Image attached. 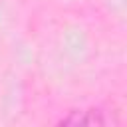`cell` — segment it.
Returning <instances> with one entry per match:
<instances>
[{"mask_svg": "<svg viewBox=\"0 0 127 127\" xmlns=\"http://www.w3.org/2000/svg\"><path fill=\"white\" fill-rule=\"evenodd\" d=\"M111 119H107V117H103L101 115V111H93L91 109V115H85V111H81V113H71L69 117H65V119H62V123H89V125H93V123H109Z\"/></svg>", "mask_w": 127, "mask_h": 127, "instance_id": "6da1fadb", "label": "cell"}]
</instances>
